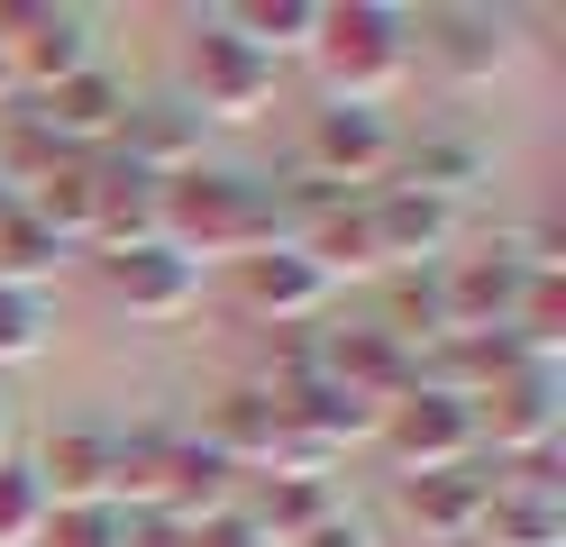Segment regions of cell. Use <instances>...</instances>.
I'll use <instances>...</instances> for the list:
<instances>
[{
    "instance_id": "cell-9",
    "label": "cell",
    "mask_w": 566,
    "mask_h": 547,
    "mask_svg": "<svg viewBox=\"0 0 566 547\" xmlns=\"http://www.w3.org/2000/svg\"><path fill=\"white\" fill-rule=\"evenodd\" d=\"M402 156V128H394V109H311V137H302V173L311 182H329V192L357 201V182H384Z\"/></svg>"
},
{
    "instance_id": "cell-26",
    "label": "cell",
    "mask_w": 566,
    "mask_h": 547,
    "mask_svg": "<svg viewBox=\"0 0 566 547\" xmlns=\"http://www.w3.org/2000/svg\"><path fill=\"white\" fill-rule=\"evenodd\" d=\"M55 347V292H10L0 283V365H38Z\"/></svg>"
},
{
    "instance_id": "cell-6",
    "label": "cell",
    "mask_w": 566,
    "mask_h": 547,
    "mask_svg": "<svg viewBox=\"0 0 566 547\" xmlns=\"http://www.w3.org/2000/svg\"><path fill=\"white\" fill-rule=\"evenodd\" d=\"M475 429H484V456H539V448H557V429H566V365L557 356H521L512 375L475 401Z\"/></svg>"
},
{
    "instance_id": "cell-8",
    "label": "cell",
    "mask_w": 566,
    "mask_h": 547,
    "mask_svg": "<svg viewBox=\"0 0 566 547\" xmlns=\"http://www.w3.org/2000/svg\"><path fill=\"white\" fill-rule=\"evenodd\" d=\"M229 292H238V311L256 319V328H302V319H321L338 302V283L311 265V246L302 238H274L256 255H238L229 265Z\"/></svg>"
},
{
    "instance_id": "cell-27",
    "label": "cell",
    "mask_w": 566,
    "mask_h": 547,
    "mask_svg": "<svg viewBox=\"0 0 566 547\" xmlns=\"http://www.w3.org/2000/svg\"><path fill=\"white\" fill-rule=\"evenodd\" d=\"M46 493H38V474H28V456H0V547H38L46 538Z\"/></svg>"
},
{
    "instance_id": "cell-10",
    "label": "cell",
    "mask_w": 566,
    "mask_h": 547,
    "mask_svg": "<svg viewBox=\"0 0 566 547\" xmlns=\"http://www.w3.org/2000/svg\"><path fill=\"white\" fill-rule=\"evenodd\" d=\"M101 265V292H111V311H128L137 328H174V319H192L201 311V292L210 274L192 265V255H174L165 238L156 246H128V255H92Z\"/></svg>"
},
{
    "instance_id": "cell-16",
    "label": "cell",
    "mask_w": 566,
    "mask_h": 547,
    "mask_svg": "<svg viewBox=\"0 0 566 547\" xmlns=\"http://www.w3.org/2000/svg\"><path fill=\"white\" fill-rule=\"evenodd\" d=\"M201 448L220 456V465L238 474V484H256V474L274 465V448H283V401H274L265 383H238V392H220V401H210Z\"/></svg>"
},
{
    "instance_id": "cell-3",
    "label": "cell",
    "mask_w": 566,
    "mask_h": 547,
    "mask_svg": "<svg viewBox=\"0 0 566 547\" xmlns=\"http://www.w3.org/2000/svg\"><path fill=\"white\" fill-rule=\"evenodd\" d=\"M283 92V64H265L247 36L220 19V10H192V36H184V109L201 128H247L265 119Z\"/></svg>"
},
{
    "instance_id": "cell-28",
    "label": "cell",
    "mask_w": 566,
    "mask_h": 547,
    "mask_svg": "<svg viewBox=\"0 0 566 547\" xmlns=\"http://www.w3.org/2000/svg\"><path fill=\"white\" fill-rule=\"evenodd\" d=\"M119 529H128V520H119L111 502H101V511H55L38 547H119Z\"/></svg>"
},
{
    "instance_id": "cell-14",
    "label": "cell",
    "mask_w": 566,
    "mask_h": 547,
    "mask_svg": "<svg viewBox=\"0 0 566 547\" xmlns=\"http://www.w3.org/2000/svg\"><path fill=\"white\" fill-rule=\"evenodd\" d=\"M111 165H128L137 182H184V173H201V119L184 101H128V119H119V137H111Z\"/></svg>"
},
{
    "instance_id": "cell-22",
    "label": "cell",
    "mask_w": 566,
    "mask_h": 547,
    "mask_svg": "<svg viewBox=\"0 0 566 547\" xmlns=\"http://www.w3.org/2000/svg\"><path fill=\"white\" fill-rule=\"evenodd\" d=\"M101 165V210H92V255H128V246H156V182H137L128 165L92 156Z\"/></svg>"
},
{
    "instance_id": "cell-29",
    "label": "cell",
    "mask_w": 566,
    "mask_h": 547,
    "mask_svg": "<svg viewBox=\"0 0 566 547\" xmlns=\"http://www.w3.org/2000/svg\"><path fill=\"white\" fill-rule=\"evenodd\" d=\"M293 547H384V529L366 520V511H357V502H338V511H329V520H321V529H302Z\"/></svg>"
},
{
    "instance_id": "cell-31",
    "label": "cell",
    "mask_w": 566,
    "mask_h": 547,
    "mask_svg": "<svg viewBox=\"0 0 566 547\" xmlns=\"http://www.w3.org/2000/svg\"><path fill=\"white\" fill-rule=\"evenodd\" d=\"M10 210H19V192H10V182H0V219H10Z\"/></svg>"
},
{
    "instance_id": "cell-1",
    "label": "cell",
    "mask_w": 566,
    "mask_h": 547,
    "mask_svg": "<svg viewBox=\"0 0 566 547\" xmlns=\"http://www.w3.org/2000/svg\"><path fill=\"white\" fill-rule=\"evenodd\" d=\"M156 238L210 274V265H238V255L274 246L283 238V201L256 192L247 173L201 165V173H184V182H165V192H156Z\"/></svg>"
},
{
    "instance_id": "cell-5",
    "label": "cell",
    "mask_w": 566,
    "mask_h": 547,
    "mask_svg": "<svg viewBox=\"0 0 566 547\" xmlns=\"http://www.w3.org/2000/svg\"><path fill=\"white\" fill-rule=\"evenodd\" d=\"M10 119L38 137L46 156H111V137L128 119V83L111 64H92V73H74V83H55V92H28Z\"/></svg>"
},
{
    "instance_id": "cell-2",
    "label": "cell",
    "mask_w": 566,
    "mask_h": 547,
    "mask_svg": "<svg viewBox=\"0 0 566 547\" xmlns=\"http://www.w3.org/2000/svg\"><path fill=\"white\" fill-rule=\"evenodd\" d=\"M311 73H321L329 109H394L411 92V10L402 0H347L329 10L321 46H311Z\"/></svg>"
},
{
    "instance_id": "cell-21",
    "label": "cell",
    "mask_w": 566,
    "mask_h": 547,
    "mask_svg": "<svg viewBox=\"0 0 566 547\" xmlns=\"http://www.w3.org/2000/svg\"><path fill=\"white\" fill-rule=\"evenodd\" d=\"M220 19H229V28H238L265 64H293V55H311V46H321L329 0H229Z\"/></svg>"
},
{
    "instance_id": "cell-25",
    "label": "cell",
    "mask_w": 566,
    "mask_h": 547,
    "mask_svg": "<svg viewBox=\"0 0 566 547\" xmlns=\"http://www.w3.org/2000/svg\"><path fill=\"white\" fill-rule=\"evenodd\" d=\"M55 274H64V246L28 210H10V219H0V283H10V292H55Z\"/></svg>"
},
{
    "instance_id": "cell-11",
    "label": "cell",
    "mask_w": 566,
    "mask_h": 547,
    "mask_svg": "<svg viewBox=\"0 0 566 547\" xmlns=\"http://www.w3.org/2000/svg\"><path fill=\"white\" fill-rule=\"evenodd\" d=\"M384 456L402 474H457L484 456V429H475V401H448V392H402L384 411Z\"/></svg>"
},
{
    "instance_id": "cell-18",
    "label": "cell",
    "mask_w": 566,
    "mask_h": 547,
    "mask_svg": "<svg viewBox=\"0 0 566 547\" xmlns=\"http://www.w3.org/2000/svg\"><path fill=\"white\" fill-rule=\"evenodd\" d=\"M28 474H38L46 511H101L111 502V429H55L28 456Z\"/></svg>"
},
{
    "instance_id": "cell-19",
    "label": "cell",
    "mask_w": 566,
    "mask_h": 547,
    "mask_svg": "<svg viewBox=\"0 0 566 547\" xmlns=\"http://www.w3.org/2000/svg\"><path fill=\"white\" fill-rule=\"evenodd\" d=\"M19 210L38 219V229H46L64 255H74V246L92 238V210H101V165H92V156H55V165L38 173V192H28Z\"/></svg>"
},
{
    "instance_id": "cell-4",
    "label": "cell",
    "mask_w": 566,
    "mask_h": 547,
    "mask_svg": "<svg viewBox=\"0 0 566 547\" xmlns=\"http://www.w3.org/2000/svg\"><path fill=\"white\" fill-rule=\"evenodd\" d=\"M0 46H10V64H19V101L55 92V83H74V73L101 64L92 10H74V0H0Z\"/></svg>"
},
{
    "instance_id": "cell-12",
    "label": "cell",
    "mask_w": 566,
    "mask_h": 547,
    "mask_svg": "<svg viewBox=\"0 0 566 547\" xmlns=\"http://www.w3.org/2000/svg\"><path fill=\"white\" fill-rule=\"evenodd\" d=\"M512 19L503 10H430V19H411V64H430L439 83H457V92H475V83H493V73L512 64Z\"/></svg>"
},
{
    "instance_id": "cell-24",
    "label": "cell",
    "mask_w": 566,
    "mask_h": 547,
    "mask_svg": "<svg viewBox=\"0 0 566 547\" xmlns=\"http://www.w3.org/2000/svg\"><path fill=\"white\" fill-rule=\"evenodd\" d=\"M475 547H566V502H530V493H493Z\"/></svg>"
},
{
    "instance_id": "cell-13",
    "label": "cell",
    "mask_w": 566,
    "mask_h": 547,
    "mask_svg": "<svg viewBox=\"0 0 566 547\" xmlns=\"http://www.w3.org/2000/svg\"><path fill=\"white\" fill-rule=\"evenodd\" d=\"M521 292H530V274H521V255H512L503 238H484L475 255H448V265H439L448 338H484V328H512Z\"/></svg>"
},
{
    "instance_id": "cell-23",
    "label": "cell",
    "mask_w": 566,
    "mask_h": 547,
    "mask_svg": "<svg viewBox=\"0 0 566 547\" xmlns=\"http://www.w3.org/2000/svg\"><path fill=\"white\" fill-rule=\"evenodd\" d=\"M384 338H402L411 356H430L448 338V311H439V274H384Z\"/></svg>"
},
{
    "instance_id": "cell-15",
    "label": "cell",
    "mask_w": 566,
    "mask_h": 547,
    "mask_svg": "<svg viewBox=\"0 0 566 547\" xmlns=\"http://www.w3.org/2000/svg\"><path fill=\"white\" fill-rule=\"evenodd\" d=\"M311 365H321L329 383H347L357 401H375V411H394V401L411 392V347H402V338H384L375 319H357V328H321Z\"/></svg>"
},
{
    "instance_id": "cell-20",
    "label": "cell",
    "mask_w": 566,
    "mask_h": 547,
    "mask_svg": "<svg viewBox=\"0 0 566 547\" xmlns=\"http://www.w3.org/2000/svg\"><path fill=\"white\" fill-rule=\"evenodd\" d=\"M493 173V156L475 137H420V146H402L394 156V173L384 182H402V192H430V201H448V210H467V192Z\"/></svg>"
},
{
    "instance_id": "cell-17",
    "label": "cell",
    "mask_w": 566,
    "mask_h": 547,
    "mask_svg": "<svg viewBox=\"0 0 566 547\" xmlns=\"http://www.w3.org/2000/svg\"><path fill=\"white\" fill-rule=\"evenodd\" d=\"M484 502H493L484 456H475V465H457V474H402V520L430 538V547H475Z\"/></svg>"
},
{
    "instance_id": "cell-7",
    "label": "cell",
    "mask_w": 566,
    "mask_h": 547,
    "mask_svg": "<svg viewBox=\"0 0 566 547\" xmlns=\"http://www.w3.org/2000/svg\"><path fill=\"white\" fill-rule=\"evenodd\" d=\"M457 229H467V210H448L430 192H402V182H375V192H366L375 274H439L457 255Z\"/></svg>"
},
{
    "instance_id": "cell-30",
    "label": "cell",
    "mask_w": 566,
    "mask_h": 547,
    "mask_svg": "<svg viewBox=\"0 0 566 547\" xmlns=\"http://www.w3.org/2000/svg\"><path fill=\"white\" fill-rule=\"evenodd\" d=\"M0 456H19V401L0 392Z\"/></svg>"
}]
</instances>
